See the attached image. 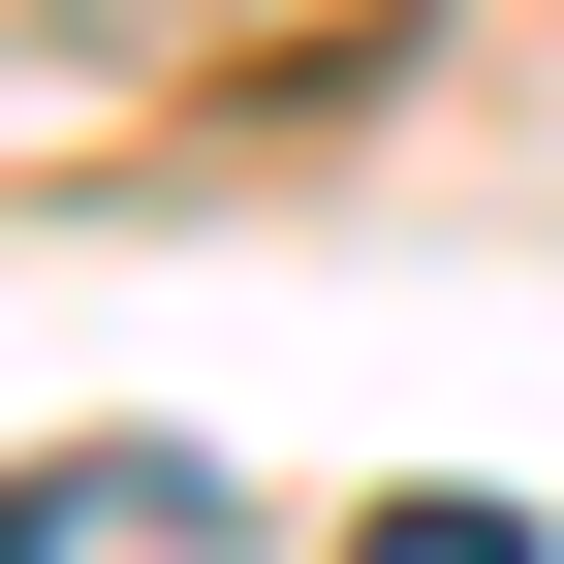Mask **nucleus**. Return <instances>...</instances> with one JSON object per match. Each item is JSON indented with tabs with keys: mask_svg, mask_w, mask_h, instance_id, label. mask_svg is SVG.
Segmentation results:
<instances>
[{
	"mask_svg": "<svg viewBox=\"0 0 564 564\" xmlns=\"http://www.w3.org/2000/svg\"><path fill=\"white\" fill-rule=\"evenodd\" d=\"M345 564H533V533H502V502H377Z\"/></svg>",
	"mask_w": 564,
	"mask_h": 564,
	"instance_id": "f257e3e1",
	"label": "nucleus"
}]
</instances>
